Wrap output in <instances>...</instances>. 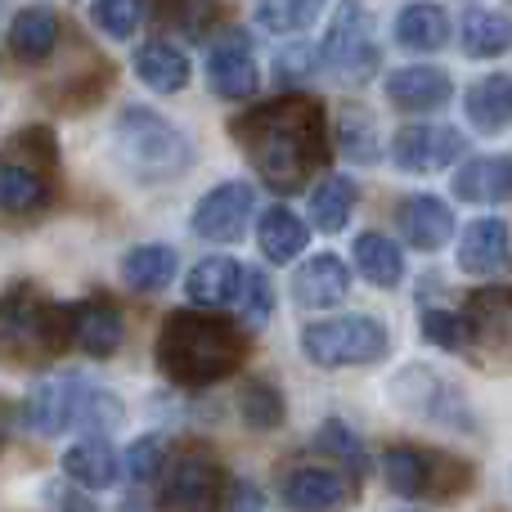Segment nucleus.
<instances>
[{
	"mask_svg": "<svg viewBox=\"0 0 512 512\" xmlns=\"http://www.w3.org/2000/svg\"><path fill=\"white\" fill-rule=\"evenodd\" d=\"M234 140L243 144L256 176L279 194H292L310 180V171L324 167V108L310 95H283L270 104H256L234 122Z\"/></svg>",
	"mask_w": 512,
	"mask_h": 512,
	"instance_id": "f257e3e1",
	"label": "nucleus"
},
{
	"mask_svg": "<svg viewBox=\"0 0 512 512\" xmlns=\"http://www.w3.org/2000/svg\"><path fill=\"white\" fill-rule=\"evenodd\" d=\"M243 364V337L207 310H176L158 333V369L180 387H212Z\"/></svg>",
	"mask_w": 512,
	"mask_h": 512,
	"instance_id": "f03ea898",
	"label": "nucleus"
},
{
	"mask_svg": "<svg viewBox=\"0 0 512 512\" xmlns=\"http://www.w3.org/2000/svg\"><path fill=\"white\" fill-rule=\"evenodd\" d=\"M113 158L140 185H162V180H180L194 167V144L158 108L131 104L113 122Z\"/></svg>",
	"mask_w": 512,
	"mask_h": 512,
	"instance_id": "7ed1b4c3",
	"label": "nucleus"
},
{
	"mask_svg": "<svg viewBox=\"0 0 512 512\" xmlns=\"http://www.w3.org/2000/svg\"><path fill=\"white\" fill-rule=\"evenodd\" d=\"M122 423V400L113 391L86 382L81 373H59L32 387L27 396V427L41 436H59L72 427H86L90 436H108Z\"/></svg>",
	"mask_w": 512,
	"mask_h": 512,
	"instance_id": "20e7f679",
	"label": "nucleus"
},
{
	"mask_svg": "<svg viewBox=\"0 0 512 512\" xmlns=\"http://www.w3.org/2000/svg\"><path fill=\"white\" fill-rule=\"evenodd\" d=\"M68 342V310H54L32 283H18L0 297V355L5 360H41Z\"/></svg>",
	"mask_w": 512,
	"mask_h": 512,
	"instance_id": "39448f33",
	"label": "nucleus"
},
{
	"mask_svg": "<svg viewBox=\"0 0 512 512\" xmlns=\"http://www.w3.org/2000/svg\"><path fill=\"white\" fill-rule=\"evenodd\" d=\"M54 153L59 149H54L50 131H41V126L23 131L5 153H0V212L5 216H36L50 207Z\"/></svg>",
	"mask_w": 512,
	"mask_h": 512,
	"instance_id": "423d86ee",
	"label": "nucleus"
},
{
	"mask_svg": "<svg viewBox=\"0 0 512 512\" xmlns=\"http://www.w3.org/2000/svg\"><path fill=\"white\" fill-rule=\"evenodd\" d=\"M391 346V333L373 315H342L324 324L301 328V355L319 369H360V364L382 360Z\"/></svg>",
	"mask_w": 512,
	"mask_h": 512,
	"instance_id": "0eeeda50",
	"label": "nucleus"
},
{
	"mask_svg": "<svg viewBox=\"0 0 512 512\" xmlns=\"http://www.w3.org/2000/svg\"><path fill=\"white\" fill-rule=\"evenodd\" d=\"M319 54H324V68L333 72V77L351 81V86L369 81L382 63L378 27H373L369 5H360V0H342V5L333 9V23H328Z\"/></svg>",
	"mask_w": 512,
	"mask_h": 512,
	"instance_id": "6e6552de",
	"label": "nucleus"
},
{
	"mask_svg": "<svg viewBox=\"0 0 512 512\" xmlns=\"http://www.w3.org/2000/svg\"><path fill=\"white\" fill-rule=\"evenodd\" d=\"M225 472L207 450H189L171 463L162 481V508L167 512H221Z\"/></svg>",
	"mask_w": 512,
	"mask_h": 512,
	"instance_id": "1a4fd4ad",
	"label": "nucleus"
},
{
	"mask_svg": "<svg viewBox=\"0 0 512 512\" xmlns=\"http://www.w3.org/2000/svg\"><path fill=\"white\" fill-rule=\"evenodd\" d=\"M252 212H256V189L248 180H225V185L207 189V194L198 198L189 225H194V234L207 243H234L248 230Z\"/></svg>",
	"mask_w": 512,
	"mask_h": 512,
	"instance_id": "9d476101",
	"label": "nucleus"
},
{
	"mask_svg": "<svg viewBox=\"0 0 512 512\" xmlns=\"http://www.w3.org/2000/svg\"><path fill=\"white\" fill-rule=\"evenodd\" d=\"M207 81H212V90L221 99H252L256 95V50L248 41V32H239V27H230V32H221L212 41V50H207Z\"/></svg>",
	"mask_w": 512,
	"mask_h": 512,
	"instance_id": "9b49d317",
	"label": "nucleus"
},
{
	"mask_svg": "<svg viewBox=\"0 0 512 512\" xmlns=\"http://www.w3.org/2000/svg\"><path fill=\"white\" fill-rule=\"evenodd\" d=\"M463 153V131L454 126H405L391 140V162L409 176H427V171H445Z\"/></svg>",
	"mask_w": 512,
	"mask_h": 512,
	"instance_id": "f8f14e48",
	"label": "nucleus"
},
{
	"mask_svg": "<svg viewBox=\"0 0 512 512\" xmlns=\"http://www.w3.org/2000/svg\"><path fill=\"white\" fill-rule=\"evenodd\" d=\"M248 279H252V265L243 261H230V256H207L189 270L185 279V292L194 306L203 310H239L243 292H248Z\"/></svg>",
	"mask_w": 512,
	"mask_h": 512,
	"instance_id": "ddd939ff",
	"label": "nucleus"
},
{
	"mask_svg": "<svg viewBox=\"0 0 512 512\" xmlns=\"http://www.w3.org/2000/svg\"><path fill=\"white\" fill-rule=\"evenodd\" d=\"M279 499L292 512H337L351 499V481L333 468H319V463H301L288 477L279 481Z\"/></svg>",
	"mask_w": 512,
	"mask_h": 512,
	"instance_id": "4468645a",
	"label": "nucleus"
},
{
	"mask_svg": "<svg viewBox=\"0 0 512 512\" xmlns=\"http://www.w3.org/2000/svg\"><path fill=\"white\" fill-rule=\"evenodd\" d=\"M459 270L472 279H504L512 270V239L499 216H481L459 239Z\"/></svg>",
	"mask_w": 512,
	"mask_h": 512,
	"instance_id": "2eb2a0df",
	"label": "nucleus"
},
{
	"mask_svg": "<svg viewBox=\"0 0 512 512\" xmlns=\"http://www.w3.org/2000/svg\"><path fill=\"white\" fill-rule=\"evenodd\" d=\"M445 472H459V468H454L450 459H441V454H432V450H418V445H391L387 459H382V477H387V486L405 499L441 495L436 486H441Z\"/></svg>",
	"mask_w": 512,
	"mask_h": 512,
	"instance_id": "dca6fc26",
	"label": "nucleus"
},
{
	"mask_svg": "<svg viewBox=\"0 0 512 512\" xmlns=\"http://www.w3.org/2000/svg\"><path fill=\"white\" fill-rule=\"evenodd\" d=\"M387 99L400 113H436L454 99V81L445 68L432 63H414V68H396L387 77Z\"/></svg>",
	"mask_w": 512,
	"mask_h": 512,
	"instance_id": "f3484780",
	"label": "nucleus"
},
{
	"mask_svg": "<svg viewBox=\"0 0 512 512\" xmlns=\"http://www.w3.org/2000/svg\"><path fill=\"white\" fill-rule=\"evenodd\" d=\"M346 292H351V274H346V261L333 252H319L292 274V301L301 310H328L342 306Z\"/></svg>",
	"mask_w": 512,
	"mask_h": 512,
	"instance_id": "a211bd4d",
	"label": "nucleus"
},
{
	"mask_svg": "<svg viewBox=\"0 0 512 512\" xmlns=\"http://www.w3.org/2000/svg\"><path fill=\"white\" fill-rule=\"evenodd\" d=\"M68 342L95 360H108L122 346V315L108 301H77L68 306Z\"/></svg>",
	"mask_w": 512,
	"mask_h": 512,
	"instance_id": "6ab92c4d",
	"label": "nucleus"
},
{
	"mask_svg": "<svg viewBox=\"0 0 512 512\" xmlns=\"http://www.w3.org/2000/svg\"><path fill=\"white\" fill-rule=\"evenodd\" d=\"M400 234L414 243L418 252H441L454 239V212L436 194H414L400 207Z\"/></svg>",
	"mask_w": 512,
	"mask_h": 512,
	"instance_id": "aec40b11",
	"label": "nucleus"
},
{
	"mask_svg": "<svg viewBox=\"0 0 512 512\" xmlns=\"http://www.w3.org/2000/svg\"><path fill=\"white\" fill-rule=\"evenodd\" d=\"M454 198L463 203H504L512 198V153H490V158H468L454 171Z\"/></svg>",
	"mask_w": 512,
	"mask_h": 512,
	"instance_id": "412c9836",
	"label": "nucleus"
},
{
	"mask_svg": "<svg viewBox=\"0 0 512 512\" xmlns=\"http://www.w3.org/2000/svg\"><path fill=\"white\" fill-rule=\"evenodd\" d=\"M135 77L149 90H162V95H176V90L189 86V59L176 41L158 36V41H144L135 50Z\"/></svg>",
	"mask_w": 512,
	"mask_h": 512,
	"instance_id": "4be33fe9",
	"label": "nucleus"
},
{
	"mask_svg": "<svg viewBox=\"0 0 512 512\" xmlns=\"http://www.w3.org/2000/svg\"><path fill=\"white\" fill-rule=\"evenodd\" d=\"M463 108H468V122L477 131L512 126V72H490V77L472 81L468 95H463Z\"/></svg>",
	"mask_w": 512,
	"mask_h": 512,
	"instance_id": "5701e85b",
	"label": "nucleus"
},
{
	"mask_svg": "<svg viewBox=\"0 0 512 512\" xmlns=\"http://www.w3.org/2000/svg\"><path fill=\"white\" fill-rule=\"evenodd\" d=\"M63 472L86 490H108L117 477H122V459L113 454L108 436H86V441H77L68 454H63Z\"/></svg>",
	"mask_w": 512,
	"mask_h": 512,
	"instance_id": "b1692460",
	"label": "nucleus"
},
{
	"mask_svg": "<svg viewBox=\"0 0 512 512\" xmlns=\"http://www.w3.org/2000/svg\"><path fill=\"white\" fill-rule=\"evenodd\" d=\"M396 41L414 54H432L450 41V14L436 0H414L396 14Z\"/></svg>",
	"mask_w": 512,
	"mask_h": 512,
	"instance_id": "393cba45",
	"label": "nucleus"
},
{
	"mask_svg": "<svg viewBox=\"0 0 512 512\" xmlns=\"http://www.w3.org/2000/svg\"><path fill=\"white\" fill-rule=\"evenodd\" d=\"M54 45H59V14H54L50 5H32L9 23V50H14L18 59L41 63L54 54Z\"/></svg>",
	"mask_w": 512,
	"mask_h": 512,
	"instance_id": "a878e982",
	"label": "nucleus"
},
{
	"mask_svg": "<svg viewBox=\"0 0 512 512\" xmlns=\"http://www.w3.org/2000/svg\"><path fill=\"white\" fill-rule=\"evenodd\" d=\"M459 41L463 54H472V59H495V54L512 50V18L499 14V9L472 5L459 23Z\"/></svg>",
	"mask_w": 512,
	"mask_h": 512,
	"instance_id": "bb28decb",
	"label": "nucleus"
},
{
	"mask_svg": "<svg viewBox=\"0 0 512 512\" xmlns=\"http://www.w3.org/2000/svg\"><path fill=\"white\" fill-rule=\"evenodd\" d=\"M180 256L167 243H144V248H131L122 256V279L126 288L135 292H162L171 279H176Z\"/></svg>",
	"mask_w": 512,
	"mask_h": 512,
	"instance_id": "cd10ccee",
	"label": "nucleus"
},
{
	"mask_svg": "<svg viewBox=\"0 0 512 512\" xmlns=\"http://www.w3.org/2000/svg\"><path fill=\"white\" fill-rule=\"evenodd\" d=\"M355 265H360V274L373 283V288H400V279H405V256H400L396 243L378 230L355 239Z\"/></svg>",
	"mask_w": 512,
	"mask_h": 512,
	"instance_id": "c85d7f7f",
	"label": "nucleus"
},
{
	"mask_svg": "<svg viewBox=\"0 0 512 512\" xmlns=\"http://www.w3.org/2000/svg\"><path fill=\"white\" fill-rule=\"evenodd\" d=\"M396 382H400V387H414V396H400L409 409H414V414H427V418H436V423H459V418H454L459 396H454L450 382L436 378L432 369H405Z\"/></svg>",
	"mask_w": 512,
	"mask_h": 512,
	"instance_id": "c756f323",
	"label": "nucleus"
},
{
	"mask_svg": "<svg viewBox=\"0 0 512 512\" xmlns=\"http://www.w3.org/2000/svg\"><path fill=\"white\" fill-rule=\"evenodd\" d=\"M306 225H301V216H292L288 207H270V212L256 221V243H261V252H265V261H274V265H283V261H292L301 248H306Z\"/></svg>",
	"mask_w": 512,
	"mask_h": 512,
	"instance_id": "7c9ffc66",
	"label": "nucleus"
},
{
	"mask_svg": "<svg viewBox=\"0 0 512 512\" xmlns=\"http://www.w3.org/2000/svg\"><path fill=\"white\" fill-rule=\"evenodd\" d=\"M239 414L252 432H274L288 418V400L270 378H248L239 387Z\"/></svg>",
	"mask_w": 512,
	"mask_h": 512,
	"instance_id": "2f4dec72",
	"label": "nucleus"
},
{
	"mask_svg": "<svg viewBox=\"0 0 512 512\" xmlns=\"http://www.w3.org/2000/svg\"><path fill=\"white\" fill-rule=\"evenodd\" d=\"M355 198H360L355 180H346V176H328V180H319V189L310 194V216H315L319 230L337 234V230H346V221H351Z\"/></svg>",
	"mask_w": 512,
	"mask_h": 512,
	"instance_id": "473e14b6",
	"label": "nucleus"
},
{
	"mask_svg": "<svg viewBox=\"0 0 512 512\" xmlns=\"http://www.w3.org/2000/svg\"><path fill=\"white\" fill-rule=\"evenodd\" d=\"M167 459H171V441L162 432H149L140 441H131V450L122 454V477L135 481V486H149L167 472Z\"/></svg>",
	"mask_w": 512,
	"mask_h": 512,
	"instance_id": "72a5a7b5",
	"label": "nucleus"
},
{
	"mask_svg": "<svg viewBox=\"0 0 512 512\" xmlns=\"http://www.w3.org/2000/svg\"><path fill=\"white\" fill-rule=\"evenodd\" d=\"M423 333H427V342L445 346V351H468L477 342V328H472L468 310H445V306L423 310Z\"/></svg>",
	"mask_w": 512,
	"mask_h": 512,
	"instance_id": "f704fd0d",
	"label": "nucleus"
},
{
	"mask_svg": "<svg viewBox=\"0 0 512 512\" xmlns=\"http://www.w3.org/2000/svg\"><path fill=\"white\" fill-rule=\"evenodd\" d=\"M328 0H256V23L265 32H301L319 18Z\"/></svg>",
	"mask_w": 512,
	"mask_h": 512,
	"instance_id": "c9c22d12",
	"label": "nucleus"
},
{
	"mask_svg": "<svg viewBox=\"0 0 512 512\" xmlns=\"http://www.w3.org/2000/svg\"><path fill=\"white\" fill-rule=\"evenodd\" d=\"M90 18L104 36L113 41H131L144 27V0H90Z\"/></svg>",
	"mask_w": 512,
	"mask_h": 512,
	"instance_id": "e433bc0d",
	"label": "nucleus"
},
{
	"mask_svg": "<svg viewBox=\"0 0 512 512\" xmlns=\"http://www.w3.org/2000/svg\"><path fill=\"white\" fill-rule=\"evenodd\" d=\"M337 140H342L346 158L373 162L378 158V122H373V113H364V108H346L342 126H337Z\"/></svg>",
	"mask_w": 512,
	"mask_h": 512,
	"instance_id": "4c0bfd02",
	"label": "nucleus"
},
{
	"mask_svg": "<svg viewBox=\"0 0 512 512\" xmlns=\"http://www.w3.org/2000/svg\"><path fill=\"white\" fill-rule=\"evenodd\" d=\"M270 315H274V288H270V279L252 265L248 292H243V301H239V319L248 328H261V324H270Z\"/></svg>",
	"mask_w": 512,
	"mask_h": 512,
	"instance_id": "58836bf2",
	"label": "nucleus"
},
{
	"mask_svg": "<svg viewBox=\"0 0 512 512\" xmlns=\"http://www.w3.org/2000/svg\"><path fill=\"white\" fill-rule=\"evenodd\" d=\"M167 9H171V18H176V23L185 27L189 36H203L207 27H212V23H207V18L216 14V5H212V0H171Z\"/></svg>",
	"mask_w": 512,
	"mask_h": 512,
	"instance_id": "ea45409f",
	"label": "nucleus"
},
{
	"mask_svg": "<svg viewBox=\"0 0 512 512\" xmlns=\"http://www.w3.org/2000/svg\"><path fill=\"white\" fill-rule=\"evenodd\" d=\"M319 59H324V54L310 50V45H288V50L279 54V63H274V72H279L283 81H292V77H310V72L319 68Z\"/></svg>",
	"mask_w": 512,
	"mask_h": 512,
	"instance_id": "a19ab883",
	"label": "nucleus"
},
{
	"mask_svg": "<svg viewBox=\"0 0 512 512\" xmlns=\"http://www.w3.org/2000/svg\"><path fill=\"white\" fill-rule=\"evenodd\" d=\"M319 441H324V445H337V459H346L351 468H360V463H364V459H360V441H355V436L346 432L342 423H328Z\"/></svg>",
	"mask_w": 512,
	"mask_h": 512,
	"instance_id": "79ce46f5",
	"label": "nucleus"
},
{
	"mask_svg": "<svg viewBox=\"0 0 512 512\" xmlns=\"http://www.w3.org/2000/svg\"><path fill=\"white\" fill-rule=\"evenodd\" d=\"M234 512H261V495L252 486H239L234 490Z\"/></svg>",
	"mask_w": 512,
	"mask_h": 512,
	"instance_id": "37998d69",
	"label": "nucleus"
},
{
	"mask_svg": "<svg viewBox=\"0 0 512 512\" xmlns=\"http://www.w3.org/2000/svg\"><path fill=\"white\" fill-rule=\"evenodd\" d=\"M0 445H5V427H0Z\"/></svg>",
	"mask_w": 512,
	"mask_h": 512,
	"instance_id": "c03bdc74",
	"label": "nucleus"
}]
</instances>
